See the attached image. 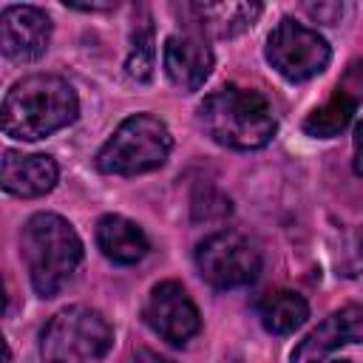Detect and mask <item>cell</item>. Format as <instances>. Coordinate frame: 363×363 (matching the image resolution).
Here are the masks:
<instances>
[{
  "mask_svg": "<svg viewBox=\"0 0 363 363\" xmlns=\"http://www.w3.org/2000/svg\"><path fill=\"white\" fill-rule=\"evenodd\" d=\"M0 113L6 136L37 142L77 122L79 96L74 85L57 74H31L9 88Z\"/></svg>",
  "mask_w": 363,
  "mask_h": 363,
  "instance_id": "obj_1",
  "label": "cell"
},
{
  "mask_svg": "<svg viewBox=\"0 0 363 363\" xmlns=\"http://www.w3.org/2000/svg\"><path fill=\"white\" fill-rule=\"evenodd\" d=\"M201 130L233 150L267 147L278 130L272 108L264 94L241 85H221L207 94L196 111Z\"/></svg>",
  "mask_w": 363,
  "mask_h": 363,
  "instance_id": "obj_2",
  "label": "cell"
},
{
  "mask_svg": "<svg viewBox=\"0 0 363 363\" xmlns=\"http://www.w3.org/2000/svg\"><path fill=\"white\" fill-rule=\"evenodd\" d=\"M20 255L40 298H54L82 264V238L57 213H34L20 230Z\"/></svg>",
  "mask_w": 363,
  "mask_h": 363,
  "instance_id": "obj_3",
  "label": "cell"
},
{
  "mask_svg": "<svg viewBox=\"0 0 363 363\" xmlns=\"http://www.w3.org/2000/svg\"><path fill=\"white\" fill-rule=\"evenodd\" d=\"M173 150L167 125L153 113H133L119 122L108 142L96 150L94 164L105 176H139L159 170Z\"/></svg>",
  "mask_w": 363,
  "mask_h": 363,
  "instance_id": "obj_4",
  "label": "cell"
},
{
  "mask_svg": "<svg viewBox=\"0 0 363 363\" xmlns=\"http://www.w3.org/2000/svg\"><path fill=\"white\" fill-rule=\"evenodd\" d=\"M111 349L113 329L91 306H65L40 332L43 363H105Z\"/></svg>",
  "mask_w": 363,
  "mask_h": 363,
  "instance_id": "obj_5",
  "label": "cell"
},
{
  "mask_svg": "<svg viewBox=\"0 0 363 363\" xmlns=\"http://www.w3.org/2000/svg\"><path fill=\"white\" fill-rule=\"evenodd\" d=\"M261 250L238 230H216L196 244V269L216 289H238L258 278Z\"/></svg>",
  "mask_w": 363,
  "mask_h": 363,
  "instance_id": "obj_6",
  "label": "cell"
},
{
  "mask_svg": "<svg viewBox=\"0 0 363 363\" xmlns=\"http://www.w3.org/2000/svg\"><path fill=\"white\" fill-rule=\"evenodd\" d=\"M264 57L284 79L306 82L329 68L332 48L326 43V37L318 34L315 28H309L292 17H281L267 37Z\"/></svg>",
  "mask_w": 363,
  "mask_h": 363,
  "instance_id": "obj_7",
  "label": "cell"
},
{
  "mask_svg": "<svg viewBox=\"0 0 363 363\" xmlns=\"http://www.w3.org/2000/svg\"><path fill=\"white\" fill-rule=\"evenodd\" d=\"M142 320L153 335L173 346H184L201 329L199 306L179 281H162L150 289L142 309Z\"/></svg>",
  "mask_w": 363,
  "mask_h": 363,
  "instance_id": "obj_8",
  "label": "cell"
},
{
  "mask_svg": "<svg viewBox=\"0 0 363 363\" xmlns=\"http://www.w3.org/2000/svg\"><path fill=\"white\" fill-rule=\"evenodd\" d=\"M51 43V17L37 6H6L0 14V48L11 62H34Z\"/></svg>",
  "mask_w": 363,
  "mask_h": 363,
  "instance_id": "obj_9",
  "label": "cell"
},
{
  "mask_svg": "<svg viewBox=\"0 0 363 363\" xmlns=\"http://www.w3.org/2000/svg\"><path fill=\"white\" fill-rule=\"evenodd\" d=\"M182 20H187V31H196L201 37L213 40H230L244 34L247 28L255 26L261 17L264 6L261 3H182L176 6Z\"/></svg>",
  "mask_w": 363,
  "mask_h": 363,
  "instance_id": "obj_10",
  "label": "cell"
},
{
  "mask_svg": "<svg viewBox=\"0 0 363 363\" xmlns=\"http://www.w3.org/2000/svg\"><path fill=\"white\" fill-rule=\"evenodd\" d=\"M162 62H164L167 79L179 91L193 94L210 77L216 57H213V48L207 45V37H201L196 31H182V34H170L164 40Z\"/></svg>",
  "mask_w": 363,
  "mask_h": 363,
  "instance_id": "obj_11",
  "label": "cell"
},
{
  "mask_svg": "<svg viewBox=\"0 0 363 363\" xmlns=\"http://www.w3.org/2000/svg\"><path fill=\"white\" fill-rule=\"evenodd\" d=\"M349 343H363V303H349L329 318H323L295 349H292V363H323L329 352L337 346Z\"/></svg>",
  "mask_w": 363,
  "mask_h": 363,
  "instance_id": "obj_12",
  "label": "cell"
},
{
  "mask_svg": "<svg viewBox=\"0 0 363 363\" xmlns=\"http://www.w3.org/2000/svg\"><path fill=\"white\" fill-rule=\"evenodd\" d=\"M60 167L48 153L3 150V190L20 199H40L57 187Z\"/></svg>",
  "mask_w": 363,
  "mask_h": 363,
  "instance_id": "obj_13",
  "label": "cell"
},
{
  "mask_svg": "<svg viewBox=\"0 0 363 363\" xmlns=\"http://www.w3.org/2000/svg\"><path fill=\"white\" fill-rule=\"evenodd\" d=\"M94 235H96V244H99L102 255H105L108 261H113V264H125V267H128V264H136V261H142V258L147 255V250H150L145 230H142L136 221H130V218H125V216H119V213L102 216V218L96 221Z\"/></svg>",
  "mask_w": 363,
  "mask_h": 363,
  "instance_id": "obj_14",
  "label": "cell"
},
{
  "mask_svg": "<svg viewBox=\"0 0 363 363\" xmlns=\"http://www.w3.org/2000/svg\"><path fill=\"white\" fill-rule=\"evenodd\" d=\"M261 326L272 335H289L309 318V303L292 289H272L258 301Z\"/></svg>",
  "mask_w": 363,
  "mask_h": 363,
  "instance_id": "obj_15",
  "label": "cell"
},
{
  "mask_svg": "<svg viewBox=\"0 0 363 363\" xmlns=\"http://www.w3.org/2000/svg\"><path fill=\"white\" fill-rule=\"evenodd\" d=\"M354 111H357V99L352 94H346L343 88H337L320 108H315L303 119V133L315 136V139H332L349 128Z\"/></svg>",
  "mask_w": 363,
  "mask_h": 363,
  "instance_id": "obj_16",
  "label": "cell"
},
{
  "mask_svg": "<svg viewBox=\"0 0 363 363\" xmlns=\"http://www.w3.org/2000/svg\"><path fill=\"white\" fill-rule=\"evenodd\" d=\"M153 60H156V43H153V17L147 6H139V20H133L130 28V48L125 60V71L136 82H147L153 77Z\"/></svg>",
  "mask_w": 363,
  "mask_h": 363,
  "instance_id": "obj_17",
  "label": "cell"
},
{
  "mask_svg": "<svg viewBox=\"0 0 363 363\" xmlns=\"http://www.w3.org/2000/svg\"><path fill=\"white\" fill-rule=\"evenodd\" d=\"M332 258H335V269L337 275L343 278H354L363 272V227H349L337 235L335 241V250H332Z\"/></svg>",
  "mask_w": 363,
  "mask_h": 363,
  "instance_id": "obj_18",
  "label": "cell"
},
{
  "mask_svg": "<svg viewBox=\"0 0 363 363\" xmlns=\"http://www.w3.org/2000/svg\"><path fill=\"white\" fill-rule=\"evenodd\" d=\"M315 20H320V23H329V26H335V23H340V17H343V11H346V6L343 3H318V6H312V3H306L303 6Z\"/></svg>",
  "mask_w": 363,
  "mask_h": 363,
  "instance_id": "obj_19",
  "label": "cell"
},
{
  "mask_svg": "<svg viewBox=\"0 0 363 363\" xmlns=\"http://www.w3.org/2000/svg\"><path fill=\"white\" fill-rule=\"evenodd\" d=\"M337 88H343L346 94H352L360 102L363 99V65L360 62H352L349 71H346V77H343V82Z\"/></svg>",
  "mask_w": 363,
  "mask_h": 363,
  "instance_id": "obj_20",
  "label": "cell"
},
{
  "mask_svg": "<svg viewBox=\"0 0 363 363\" xmlns=\"http://www.w3.org/2000/svg\"><path fill=\"white\" fill-rule=\"evenodd\" d=\"M352 147H354V159H352V167L354 173L363 179V119L354 125V136H352Z\"/></svg>",
  "mask_w": 363,
  "mask_h": 363,
  "instance_id": "obj_21",
  "label": "cell"
},
{
  "mask_svg": "<svg viewBox=\"0 0 363 363\" xmlns=\"http://www.w3.org/2000/svg\"><path fill=\"white\" fill-rule=\"evenodd\" d=\"M142 354H145L150 363H170V360H164V357H156V354H150V352H142Z\"/></svg>",
  "mask_w": 363,
  "mask_h": 363,
  "instance_id": "obj_22",
  "label": "cell"
},
{
  "mask_svg": "<svg viewBox=\"0 0 363 363\" xmlns=\"http://www.w3.org/2000/svg\"><path fill=\"white\" fill-rule=\"evenodd\" d=\"M329 363H349V360H329Z\"/></svg>",
  "mask_w": 363,
  "mask_h": 363,
  "instance_id": "obj_23",
  "label": "cell"
}]
</instances>
